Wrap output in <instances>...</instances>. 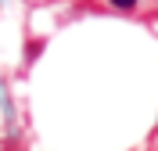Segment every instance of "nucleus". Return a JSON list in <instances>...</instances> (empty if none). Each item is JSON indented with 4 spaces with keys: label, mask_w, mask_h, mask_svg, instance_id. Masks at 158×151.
Segmentation results:
<instances>
[{
    "label": "nucleus",
    "mask_w": 158,
    "mask_h": 151,
    "mask_svg": "<svg viewBox=\"0 0 158 151\" xmlns=\"http://www.w3.org/2000/svg\"><path fill=\"white\" fill-rule=\"evenodd\" d=\"M111 7H118V11H133L137 7V0H108Z\"/></svg>",
    "instance_id": "f257e3e1"
}]
</instances>
